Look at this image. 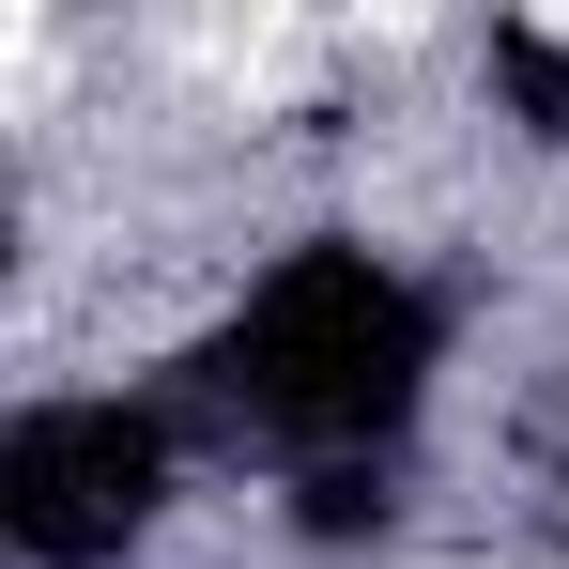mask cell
<instances>
[{
	"label": "cell",
	"mask_w": 569,
	"mask_h": 569,
	"mask_svg": "<svg viewBox=\"0 0 569 569\" xmlns=\"http://www.w3.org/2000/svg\"><path fill=\"white\" fill-rule=\"evenodd\" d=\"M431 370H447V308L385 247H292L278 278L186 355L170 416L216 431V447H278L292 477H323V462H400Z\"/></svg>",
	"instance_id": "obj_1"
},
{
	"label": "cell",
	"mask_w": 569,
	"mask_h": 569,
	"mask_svg": "<svg viewBox=\"0 0 569 569\" xmlns=\"http://www.w3.org/2000/svg\"><path fill=\"white\" fill-rule=\"evenodd\" d=\"M186 462V416L170 400H31L0 431V539L31 569H108L154 539Z\"/></svg>",
	"instance_id": "obj_2"
},
{
	"label": "cell",
	"mask_w": 569,
	"mask_h": 569,
	"mask_svg": "<svg viewBox=\"0 0 569 569\" xmlns=\"http://www.w3.org/2000/svg\"><path fill=\"white\" fill-rule=\"evenodd\" d=\"M292 523H308V539H385V523H400V462H323V477H292Z\"/></svg>",
	"instance_id": "obj_3"
}]
</instances>
